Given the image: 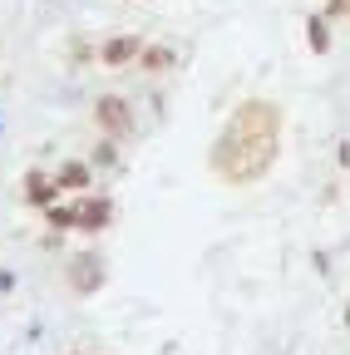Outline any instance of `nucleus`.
Listing matches in <instances>:
<instances>
[{
    "instance_id": "f257e3e1",
    "label": "nucleus",
    "mask_w": 350,
    "mask_h": 355,
    "mask_svg": "<svg viewBox=\"0 0 350 355\" xmlns=\"http://www.w3.org/2000/svg\"><path fill=\"white\" fill-rule=\"evenodd\" d=\"M281 153V109L272 99H247L227 119V128L212 144V173L227 188H247L256 178H267Z\"/></svg>"
},
{
    "instance_id": "6e6552de",
    "label": "nucleus",
    "mask_w": 350,
    "mask_h": 355,
    "mask_svg": "<svg viewBox=\"0 0 350 355\" xmlns=\"http://www.w3.org/2000/svg\"><path fill=\"white\" fill-rule=\"evenodd\" d=\"M94 178H89V163H79V158H69L64 168H60V188H69V193H84Z\"/></svg>"
},
{
    "instance_id": "39448f33",
    "label": "nucleus",
    "mask_w": 350,
    "mask_h": 355,
    "mask_svg": "<svg viewBox=\"0 0 350 355\" xmlns=\"http://www.w3.org/2000/svg\"><path fill=\"white\" fill-rule=\"evenodd\" d=\"M109 217H114V202H109V198H84V202L74 207V227H84V232H104Z\"/></svg>"
},
{
    "instance_id": "f03ea898",
    "label": "nucleus",
    "mask_w": 350,
    "mask_h": 355,
    "mask_svg": "<svg viewBox=\"0 0 350 355\" xmlns=\"http://www.w3.org/2000/svg\"><path fill=\"white\" fill-rule=\"evenodd\" d=\"M94 123L109 133V139H128V133H134V109H128L119 94H104V99H94Z\"/></svg>"
},
{
    "instance_id": "9d476101",
    "label": "nucleus",
    "mask_w": 350,
    "mask_h": 355,
    "mask_svg": "<svg viewBox=\"0 0 350 355\" xmlns=\"http://www.w3.org/2000/svg\"><path fill=\"white\" fill-rule=\"evenodd\" d=\"M50 222H55V227H74V207H55L50 202Z\"/></svg>"
},
{
    "instance_id": "9b49d317",
    "label": "nucleus",
    "mask_w": 350,
    "mask_h": 355,
    "mask_svg": "<svg viewBox=\"0 0 350 355\" xmlns=\"http://www.w3.org/2000/svg\"><path fill=\"white\" fill-rule=\"evenodd\" d=\"M345 326H350V311H345Z\"/></svg>"
},
{
    "instance_id": "1a4fd4ad",
    "label": "nucleus",
    "mask_w": 350,
    "mask_h": 355,
    "mask_svg": "<svg viewBox=\"0 0 350 355\" xmlns=\"http://www.w3.org/2000/svg\"><path fill=\"white\" fill-rule=\"evenodd\" d=\"M306 40H311V50L326 55L331 50V30H326V15H306Z\"/></svg>"
},
{
    "instance_id": "0eeeda50",
    "label": "nucleus",
    "mask_w": 350,
    "mask_h": 355,
    "mask_svg": "<svg viewBox=\"0 0 350 355\" xmlns=\"http://www.w3.org/2000/svg\"><path fill=\"white\" fill-rule=\"evenodd\" d=\"M139 69H148V74L173 69V44H143V50H139Z\"/></svg>"
},
{
    "instance_id": "20e7f679",
    "label": "nucleus",
    "mask_w": 350,
    "mask_h": 355,
    "mask_svg": "<svg viewBox=\"0 0 350 355\" xmlns=\"http://www.w3.org/2000/svg\"><path fill=\"white\" fill-rule=\"evenodd\" d=\"M69 286H74L79 296L99 291V286H104V266H99V257H69Z\"/></svg>"
},
{
    "instance_id": "f8f14e48",
    "label": "nucleus",
    "mask_w": 350,
    "mask_h": 355,
    "mask_svg": "<svg viewBox=\"0 0 350 355\" xmlns=\"http://www.w3.org/2000/svg\"><path fill=\"white\" fill-rule=\"evenodd\" d=\"M345 15H350V0H345Z\"/></svg>"
},
{
    "instance_id": "7ed1b4c3",
    "label": "nucleus",
    "mask_w": 350,
    "mask_h": 355,
    "mask_svg": "<svg viewBox=\"0 0 350 355\" xmlns=\"http://www.w3.org/2000/svg\"><path fill=\"white\" fill-rule=\"evenodd\" d=\"M139 50H143L139 35H114V40H104L99 64H104V69H128V64H139Z\"/></svg>"
},
{
    "instance_id": "423d86ee",
    "label": "nucleus",
    "mask_w": 350,
    "mask_h": 355,
    "mask_svg": "<svg viewBox=\"0 0 350 355\" xmlns=\"http://www.w3.org/2000/svg\"><path fill=\"white\" fill-rule=\"evenodd\" d=\"M55 188H60V178L40 173V168L25 178V198H30V202H40V207H50V202H55Z\"/></svg>"
}]
</instances>
